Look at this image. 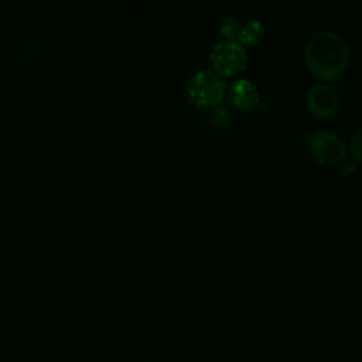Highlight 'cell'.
Wrapping results in <instances>:
<instances>
[{
    "label": "cell",
    "instance_id": "obj_1",
    "mask_svg": "<svg viewBox=\"0 0 362 362\" xmlns=\"http://www.w3.org/2000/svg\"><path fill=\"white\" fill-rule=\"evenodd\" d=\"M303 58L307 69L321 82L335 81L346 71L351 61V49L339 33L320 30L305 41Z\"/></svg>",
    "mask_w": 362,
    "mask_h": 362
},
{
    "label": "cell",
    "instance_id": "obj_5",
    "mask_svg": "<svg viewBox=\"0 0 362 362\" xmlns=\"http://www.w3.org/2000/svg\"><path fill=\"white\" fill-rule=\"evenodd\" d=\"M339 102L338 90L325 82H317L311 85L305 95V105L308 112L318 119H327L332 116L338 110Z\"/></svg>",
    "mask_w": 362,
    "mask_h": 362
},
{
    "label": "cell",
    "instance_id": "obj_6",
    "mask_svg": "<svg viewBox=\"0 0 362 362\" xmlns=\"http://www.w3.org/2000/svg\"><path fill=\"white\" fill-rule=\"evenodd\" d=\"M228 95L229 100L242 110H250L256 107L260 102V93L257 86L246 78H239L233 83H230Z\"/></svg>",
    "mask_w": 362,
    "mask_h": 362
},
{
    "label": "cell",
    "instance_id": "obj_2",
    "mask_svg": "<svg viewBox=\"0 0 362 362\" xmlns=\"http://www.w3.org/2000/svg\"><path fill=\"white\" fill-rule=\"evenodd\" d=\"M188 99L198 107H214L219 105L226 92V82L214 69H199L187 81Z\"/></svg>",
    "mask_w": 362,
    "mask_h": 362
},
{
    "label": "cell",
    "instance_id": "obj_7",
    "mask_svg": "<svg viewBox=\"0 0 362 362\" xmlns=\"http://www.w3.org/2000/svg\"><path fill=\"white\" fill-rule=\"evenodd\" d=\"M264 33L266 30L263 23L257 18H252L245 24H242V28L238 35V41L242 45H256L262 41V38L264 37Z\"/></svg>",
    "mask_w": 362,
    "mask_h": 362
},
{
    "label": "cell",
    "instance_id": "obj_3",
    "mask_svg": "<svg viewBox=\"0 0 362 362\" xmlns=\"http://www.w3.org/2000/svg\"><path fill=\"white\" fill-rule=\"evenodd\" d=\"M308 150L314 160L324 165H334L345 160L346 144L335 130L320 129L305 134Z\"/></svg>",
    "mask_w": 362,
    "mask_h": 362
},
{
    "label": "cell",
    "instance_id": "obj_4",
    "mask_svg": "<svg viewBox=\"0 0 362 362\" xmlns=\"http://www.w3.org/2000/svg\"><path fill=\"white\" fill-rule=\"evenodd\" d=\"M212 69L222 78L233 76L243 71L247 64V51L236 40L218 41L209 54Z\"/></svg>",
    "mask_w": 362,
    "mask_h": 362
},
{
    "label": "cell",
    "instance_id": "obj_8",
    "mask_svg": "<svg viewBox=\"0 0 362 362\" xmlns=\"http://www.w3.org/2000/svg\"><path fill=\"white\" fill-rule=\"evenodd\" d=\"M240 28H242V23L233 16H225L219 21V33L222 37H225V40H236L238 41Z\"/></svg>",
    "mask_w": 362,
    "mask_h": 362
},
{
    "label": "cell",
    "instance_id": "obj_9",
    "mask_svg": "<svg viewBox=\"0 0 362 362\" xmlns=\"http://www.w3.org/2000/svg\"><path fill=\"white\" fill-rule=\"evenodd\" d=\"M349 148L356 161L362 163V126H359L351 136Z\"/></svg>",
    "mask_w": 362,
    "mask_h": 362
}]
</instances>
